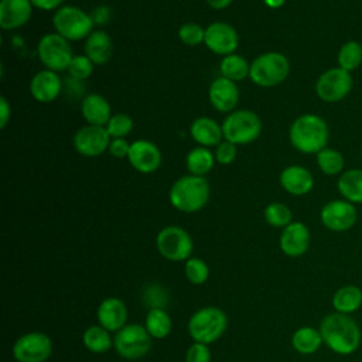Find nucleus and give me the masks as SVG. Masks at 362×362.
I'll use <instances>...</instances> for the list:
<instances>
[{
  "label": "nucleus",
  "mask_w": 362,
  "mask_h": 362,
  "mask_svg": "<svg viewBox=\"0 0 362 362\" xmlns=\"http://www.w3.org/2000/svg\"><path fill=\"white\" fill-rule=\"evenodd\" d=\"M34 6L30 0H1L0 1V27L4 31L16 30L27 24L31 18Z\"/></svg>",
  "instance_id": "nucleus-20"
},
{
  "label": "nucleus",
  "mask_w": 362,
  "mask_h": 362,
  "mask_svg": "<svg viewBox=\"0 0 362 362\" xmlns=\"http://www.w3.org/2000/svg\"><path fill=\"white\" fill-rule=\"evenodd\" d=\"M158 253L171 262L188 260L192 255V239L189 233L180 226H165L156 238Z\"/></svg>",
  "instance_id": "nucleus-9"
},
{
  "label": "nucleus",
  "mask_w": 362,
  "mask_h": 362,
  "mask_svg": "<svg viewBox=\"0 0 362 362\" xmlns=\"http://www.w3.org/2000/svg\"><path fill=\"white\" fill-rule=\"evenodd\" d=\"M55 33L68 41L86 40L93 31L95 23L92 16L76 6H62L52 16Z\"/></svg>",
  "instance_id": "nucleus-7"
},
{
  "label": "nucleus",
  "mask_w": 362,
  "mask_h": 362,
  "mask_svg": "<svg viewBox=\"0 0 362 362\" xmlns=\"http://www.w3.org/2000/svg\"><path fill=\"white\" fill-rule=\"evenodd\" d=\"M208 6L214 10H223L232 4L233 0H205Z\"/></svg>",
  "instance_id": "nucleus-46"
},
{
  "label": "nucleus",
  "mask_w": 362,
  "mask_h": 362,
  "mask_svg": "<svg viewBox=\"0 0 362 362\" xmlns=\"http://www.w3.org/2000/svg\"><path fill=\"white\" fill-rule=\"evenodd\" d=\"M133 119L126 113H115L105 126L112 139L126 137L133 130Z\"/></svg>",
  "instance_id": "nucleus-37"
},
{
  "label": "nucleus",
  "mask_w": 362,
  "mask_h": 362,
  "mask_svg": "<svg viewBox=\"0 0 362 362\" xmlns=\"http://www.w3.org/2000/svg\"><path fill=\"white\" fill-rule=\"evenodd\" d=\"M144 327L151 338L161 339L171 332L173 322L170 314L164 308H150L146 315Z\"/></svg>",
  "instance_id": "nucleus-31"
},
{
  "label": "nucleus",
  "mask_w": 362,
  "mask_h": 362,
  "mask_svg": "<svg viewBox=\"0 0 362 362\" xmlns=\"http://www.w3.org/2000/svg\"><path fill=\"white\" fill-rule=\"evenodd\" d=\"M184 270L188 281L197 286L204 284L209 277V267L201 257L191 256L188 260H185Z\"/></svg>",
  "instance_id": "nucleus-36"
},
{
  "label": "nucleus",
  "mask_w": 362,
  "mask_h": 362,
  "mask_svg": "<svg viewBox=\"0 0 362 362\" xmlns=\"http://www.w3.org/2000/svg\"><path fill=\"white\" fill-rule=\"evenodd\" d=\"M11 117V107L10 103L4 96L0 98V129H4Z\"/></svg>",
  "instance_id": "nucleus-44"
},
{
  "label": "nucleus",
  "mask_w": 362,
  "mask_h": 362,
  "mask_svg": "<svg viewBox=\"0 0 362 362\" xmlns=\"http://www.w3.org/2000/svg\"><path fill=\"white\" fill-rule=\"evenodd\" d=\"M337 62L338 66L352 72L356 68L361 66L362 64V45L361 42L355 41V40H349L346 42H344L338 51L337 55Z\"/></svg>",
  "instance_id": "nucleus-34"
},
{
  "label": "nucleus",
  "mask_w": 362,
  "mask_h": 362,
  "mask_svg": "<svg viewBox=\"0 0 362 362\" xmlns=\"http://www.w3.org/2000/svg\"><path fill=\"white\" fill-rule=\"evenodd\" d=\"M214 156H215V160L218 164H222V165H228L230 163L235 161L236 156H238V148H236V144L228 141V140H222L216 147H215V151H214Z\"/></svg>",
  "instance_id": "nucleus-40"
},
{
  "label": "nucleus",
  "mask_w": 362,
  "mask_h": 362,
  "mask_svg": "<svg viewBox=\"0 0 362 362\" xmlns=\"http://www.w3.org/2000/svg\"><path fill=\"white\" fill-rule=\"evenodd\" d=\"M324 344L320 329L314 327H300L291 337L293 348L301 355L315 354Z\"/></svg>",
  "instance_id": "nucleus-28"
},
{
  "label": "nucleus",
  "mask_w": 362,
  "mask_h": 362,
  "mask_svg": "<svg viewBox=\"0 0 362 362\" xmlns=\"http://www.w3.org/2000/svg\"><path fill=\"white\" fill-rule=\"evenodd\" d=\"M320 332L324 344L338 355H352L361 345V328L348 314H327L321 324Z\"/></svg>",
  "instance_id": "nucleus-1"
},
{
  "label": "nucleus",
  "mask_w": 362,
  "mask_h": 362,
  "mask_svg": "<svg viewBox=\"0 0 362 362\" xmlns=\"http://www.w3.org/2000/svg\"><path fill=\"white\" fill-rule=\"evenodd\" d=\"M96 317L99 325H102L110 332H117L126 325L127 321L126 304L117 297H107L99 304Z\"/></svg>",
  "instance_id": "nucleus-22"
},
{
  "label": "nucleus",
  "mask_w": 362,
  "mask_h": 362,
  "mask_svg": "<svg viewBox=\"0 0 362 362\" xmlns=\"http://www.w3.org/2000/svg\"><path fill=\"white\" fill-rule=\"evenodd\" d=\"M315 161L320 171L325 175H341L345 171V157L337 148H322L315 154Z\"/></svg>",
  "instance_id": "nucleus-33"
},
{
  "label": "nucleus",
  "mask_w": 362,
  "mask_h": 362,
  "mask_svg": "<svg viewBox=\"0 0 362 362\" xmlns=\"http://www.w3.org/2000/svg\"><path fill=\"white\" fill-rule=\"evenodd\" d=\"M228 328V317L218 307H204L195 311L188 321V334L195 342L212 344L218 341Z\"/></svg>",
  "instance_id": "nucleus-5"
},
{
  "label": "nucleus",
  "mask_w": 362,
  "mask_h": 362,
  "mask_svg": "<svg viewBox=\"0 0 362 362\" xmlns=\"http://www.w3.org/2000/svg\"><path fill=\"white\" fill-rule=\"evenodd\" d=\"M341 197L349 202L362 204V168L345 170L337 181Z\"/></svg>",
  "instance_id": "nucleus-26"
},
{
  "label": "nucleus",
  "mask_w": 362,
  "mask_h": 362,
  "mask_svg": "<svg viewBox=\"0 0 362 362\" xmlns=\"http://www.w3.org/2000/svg\"><path fill=\"white\" fill-rule=\"evenodd\" d=\"M311 235L305 223L293 221L286 228H283L279 239L281 252L288 257L303 256L310 246Z\"/></svg>",
  "instance_id": "nucleus-17"
},
{
  "label": "nucleus",
  "mask_w": 362,
  "mask_h": 362,
  "mask_svg": "<svg viewBox=\"0 0 362 362\" xmlns=\"http://www.w3.org/2000/svg\"><path fill=\"white\" fill-rule=\"evenodd\" d=\"M281 188L296 197L308 194L314 187V175L311 171L303 165H288L279 177Z\"/></svg>",
  "instance_id": "nucleus-21"
},
{
  "label": "nucleus",
  "mask_w": 362,
  "mask_h": 362,
  "mask_svg": "<svg viewBox=\"0 0 362 362\" xmlns=\"http://www.w3.org/2000/svg\"><path fill=\"white\" fill-rule=\"evenodd\" d=\"M112 137L109 136L105 126L86 124L76 130L74 134V148L83 157H99L110 144Z\"/></svg>",
  "instance_id": "nucleus-14"
},
{
  "label": "nucleus",
  "mask_w": 362,
  "mask_h": 362,
  "mask_svg": "<svg viewBox=\"0 0 362 362\" xmlns=\"http://www.w3.org/2000/svg\"><path fill=\"white\" fill-rule=\"evenodd\" d=\"M219 71H221V76L228 78L233 82H238L249 76L250 64L247 62L246 58L233 52L222 58L219 64Z\"/></svg>",
  "instance_id": "nucleus-32"
},
{
  "label": "nucleus",
  "mask_w": 362,
  "mask_h": 362,
  "mask_svg": "<svg viewBox=\"0 0 362 362\" xmlns=\"http://www.w3.org/2000/svg\"><path fill=\"white\" fill-rule=\"evenodd\" d=\"M61 76L49 69L38 71L30 81V93L40 103L54 102L62 92Z\"/></svg>",
  "instance_id": "nucleus-19"
},
{
  "label": "nucleus",
  "mask_w": 362,
  "mask_h": 362,
  "mask_svg": "<svg viewBox=\"0 0 362 362\" xmlns=\"http://www.w3.org/2000/svg\"><path fill=\"white\" fill-rule=\"evenodd\" d=\"M361 153H362V147H361Z\"/></svg>",
  "instance_id": "nucleus-48"
},
{
  "label": "nucleus",
  "mask_w": 362,
  "mask_h": 362,
  "mask_svg": "<svg viewBox=\"0 0 362 362\" xmlns=\"http://www.w3.org/2000/svg\"><path fill=\"white\" fill-rule=\"evenodd\" d=\"M204 44L214 54L226 57L238 49L239 35L230 24L223 21H215L205 28Z\"/></svg>",
  "instance_id": "nucleus-15"
},
{
  "label": "nucleus",
  "mask_w": 362,
  "mask_h": 362,
  "mask_svg": "<svg viewBox=\"0 0 362 362\" xmlns=\"http://www.w3.org/2000/svg\"><path fill=\"white\" fill-rule=\"evenodd\" d=\"M178 38L185 45H199L204 42L205 28L197 23H185L178 28Z\"/></svg>",
  "instance_id": "nucleus-38"
},
{
  "label": "nucleus",
  "mask_w": 362,
  "mask_h": 362,
  "mask_svg": "<svg viewBox=\"0 0 362 362\" xmlns=\"http://www.w3.org/2000/svg\"><path fill=\"white\" fill-rule=\"evenodd\" d=\"M130 144L126 137H120V139H112L107 151L116 157V158H127L129 151H130Z\"/></svg>",
  "instance_id": "nucleus-42"
},
{
  "label": "nucleus",
  "mask_w": 362,
  "mask_h": 362,
  "mask_svg": "<svg viewBox=\"0 0 362 362\" xmlns=\"http://www.w3.org/2000/svg\"><path fill=\"white\" fill-rule=\"evenodd\" d=\"M116 352L124 359L143 358L151 346V337L144 325L127 324L113 338Z\"/></svg>",
  "instance_id": "nucleus-10"
},
{
  "label": "nucleus",
  "mask_w": 362,
  "mask_h": 362,
  "mask_svg": "<svg viewBox=\"0 0 362 362\" xmlns=\"http://www.w3.org/2000/svg\"><path fill=\"white\" fill-rule=\"evenodd\" d=\"M329 129L327 122L314 113H304L294 119L288 130L291 146L303 154H317L327 147Z\"/></svg>",
  "instance_id": "nucleus-2"
},
{
  "label": "nucleus",
  "mask_w": 362,
  "mask_h": 362,
  "mask_svg": "<svg viewBox=\"0 0 362 362\" xmlns=\"http://www.w3.org/2000/svg\"><path fill=\"white\" fill-rule=\"evenodd\" d=\"M264 219L270 226L286 228L293 222V212L283 202H272L264 208Z\"/></svg>",
  "instance_id": "nucleus-35"
},
{
  "label": "nucleus",
  "mask_w": 362,
  "mask_h": 362,
  "mask_svg": "<svg viewBox=\"0 0 362 362\" xmlns=\"http://www.w3.org/2000/svg\"><path fill=\"white\" fill-rule=\"evenodd\" d=\"M215 161L216 160L214 153L208 147H202V146H198L189 150V153L185 157L188 173L198 177H204L205 174H208L215 165Z\"/></svg>",
  "instance_id": "nucleus-29"
},
{
  "label": "nucleus",
  "mask_w": 362,
  "mask_h": 362,
  "mask_svg": "<svg viewBox=\"0 0 362 362\" xmlns=\"http://www.w3.org/2000/svg\"><path fill=\"white\" fill-rule=\"evenodd\" d=\"M208 98L211 105L218 112L230 113L235 110L239 102V88L236 82L223 76H218L209 85Z\"/></svg>",
  "instance_id": "nucleus-18"
},
{
  "label": "nucleus",
  "mask_w": 362,
  "mask_h": 362,
  "mask_svg": "<svg viewBox=\"0 0 362 362\" xmlns=\"http://www.w3.org/2000/svg\"><path fill=\"white\" fill-rule=\"evenodd\" d=\"M362 305V290L355 284L339 287L332 296V307L337 313L348 314L358 311Z\"/></svg>",
  "instance_id": "nucleus-27"
},
{
  "label": "nucleus",
  "mask_w": 362,
  "mask_h": 362,
  "mask_svg": "<svg viewBox=\"0 0 362 362\" xmlns=\"http://www.w3.org/2000/svg\"><path fill=\"white\" fill-rule=\"evenodd\" d=\"M81 113L86 124L106 126L112 117L110 103L99 93H89L81 102Z\"/></svg>",
  "instance_id": "nucleus-24"
},
{
  "label": "nucleus",
  "mask_w": 362,
  "mask_h": 362,
  "mask_svg": "<svg viewBox=\"0 0 362 362\" xmlns=\"http://www.w3.org/2000/svg\"><path fill=\"white\" fill-rule=\"evenodd\" d=\"M93 68H95V64L85 54L74 55V58L68 66V74L72 79L83 81L92 75Z\"/></svg>",
  "instance_id": "nucleus-39"
},
{
  "label": "nucleus",
  "mask_w": 362,
  "mask_h": 362,
  "mask_svg": "<svg viewBox=\"0 0 362 362\" xmlns=\"http://www.w3.org/2000/svg\"><path fill=\"white\" fill-rule=\"evenodd\" d=\"M185 362H211V351L206 344L195 342L187 349Z\"/></svg>",
  "instance_id": "nucleus-41"
},
{
  "label": "nucleus",
  "mask_w": 362,
  "mask_h": 362,
  "mask_svg": "<svg viewBox=\"0 0 362 362\" xmlns=\"http://www.w3.org/2000/svg\"><path fill=\"white\" fill-rule=\"evenodd\" d=\"M189 134L198 146L216 147L223 140L222 124H218L212 117L199 116L189 126Z\"/></svg>",
  "instance_id": "nucleus-25"
},
{
  "label": "nucleus",
  "mask_w": 362,
  "mask_h": 362,
  "mask_svg": "<svg viewBox=\"0 0 362 362\" xmlns=\"http://www.w3.org/2000/svg\"><path fill=\"white\" fill-rule=\"evenodd\" d=\"M321 223L332 232H346L354 228L358 219L356 206L346 199L328 201L320 212Z\"/></svg>",
  "instance_id": "nucleus-13"
},
{
  "label": "nucleus",
  "mask_w": 362,
  "mask_h": 362,
  "mask_svg": "<svg viewBox=\"0 0 362 362\" xmlns=\"http://www.w3.org/2000/svg\"><path fill=\"white\" fill-rule=\"evenodd\" d=\"M82 341L85 348L93 354H105L113 346L110 331L99 324L88 327L82 335Z\"/></svg>",
  "instance_id": "nucleus-30"
},
{
  "label": "nucleus",
  "mask_w": 362,
  "mask_h": 362,
  "mask_svg": "<svg viewBox=\"0 0 362 362\" xmlns=\"http://www.w3.org/2000/svg\"><path fill=\"white\" fill-rule=\"evenodd\" d=\"M52 354V341L44 332H27L13 345L17 362H45Z\"/></svg>",
  "instance_id": "nucleus-12"
},
{
  "label": "nucleus",
  "mask_w": 362,
  "mask_h": 362,
  "mask_svg": "<svg viewBox=\"0 0 362 362\" xmlns=\"http://www.w3.org/2000/svg\"><path fill=\"white\" fill-rule=\"evenodd\" d=\"M263 3H264L269 8H280L281 6H284L286 0H263Z\"/></svg>",
  "instance_id": "nucleus-47"
},
{
  "label": "nucleus",
  "mask_w": 362,
  "mask_h": 362,
  "mask_svg": "<svg viewBox=\"0 0 362 362\" xmlns=\"http://www.w3.org/2000/svg\"><path fill=\"white\" fill-rule=\"evenodd\" d=\"M354 86V78L351 72L334 66L324 71L315 82L317 96L327 103H337L345 99Z\"/></svg>",
  "instance_id": "nucleus-11"
},
{
  "label": "nucleus",
  "mask_w": 362,
  "mask_h": 362,
  "mask_svg": "<svg viewBox=\"0 0 362 362\" xmlns=\"http://www.w3.org/2000/svg\"><path fill=\"white\" fill-rule=\"evenodd\" d=\"M223 139L243 146L253 143L262 133V120L257 113L247 109H238L230 112L222 122Z\"/></svg>",
  "instance_id": "nucleus-6"
},
{
  "label": "nucleus",
  "mask_w": 362,
  "mask_h": 362,
  "mask_svg": "<svg viewBox=\"0 0 362 362\" xmlns=\"http://www.w3.org/2000/svg\"><path fill=\"white\" fill-rule=\"evenodd\" d=\"M290 74L288 58L277 51L260 54L250 62L249 78L262 88H273L286 81Z\"/></svg>",
  "instance_id": "nucleus-4"
},
{
  "label": "nucleus",
  "mask_w": 362,
  "mask_h": 362,
  "mask_svg": "<svg viewBox=\"0 0 362 362\" xmlns=\"http://www.w3.org/2000/svg\"><path fill=\"white\" fill-rule=\"evenodd\" d=\"M37 54L45 69L61 72L68 71L74 58L71 41L58 33H48L41 37L37 47Z\"/></svg>",
  "instance_id": "nucleus-8"
},
{
  "label": "nucleus",
  "mask_w": 362,
  "mask_h": 362,
  "mask_svg": "<svg viewBox=\"0 0 362 362\" xmlns=\"http://www.w3.org/2000/svg\"><path fill=\"white\" fill-rule=\"evenodd\" d=\"M168 198L171 205L181 212H198L209 199V184L205 177L184 175L171 185Z\"/></svg>",
  "instance_id": "nucleus-3"
},
{
  "label": "nucleus",
  "mask_w": 362,
  "mask_h": 362,
  "mask_svg": "<svg viewBox=\"0 0 362 362\" xmlns=\"http://www.w3.org/2000/svg\"><path fill=\"white\" fill-rule=\"evenodd\" d=\"M90 16L95 24H102V23H106V20L109 18V10L105 6H99L90 13Z\"/></svg>",
  "instance_id": "nucleus-45"
},
{
  "label": "nucleus",
  "mask_w": 362,
  "mask_h": 362,
  "mask_svg": "<svg viewBox=\"0 0 362 362\" xmlns=\"http://www.w3.org/2000/svg\"><path fill=\"white\" fill-rule=\"evenodd\" d=\"M31 4L34 6V8L38 10H44V11H51V10H58L59 7H62L64 0H30Z\"/></svg>",
  "instance_id": "nucleus-43"
},
{
  "label": "nucleus",
  "mask_w": 362,
  "mask_h": 362,
  "mask_svg": "<svg viewBox=\"0 0 362 362\" xmlns=\"http://www.w3.org/2000/svg\"><path fill=\"white\" fill-rule=\"evenodd\" d=\"M127 160L136 171L150 174L161 165V151L153 141L139 139L130 144Z\"/></svg>",
  "instance_id": "nucleus-16"
},
{
  "label": "nucleus",
  "mask_w": 362,
  "mask_h": 362,
  "mask_svg": "<svg viewBox=\"0 0 362 362\" xmlns=\"http://www.w3.org/2000/svg\"><path fill=\"white\" fill-rule=\"evenodd\" d=\"M85 55L95 65H105L113 57V41L103 30H93L85 40Z\"/></svg>",
  "instance_id": "nucleus-23"
}]
</instances>
